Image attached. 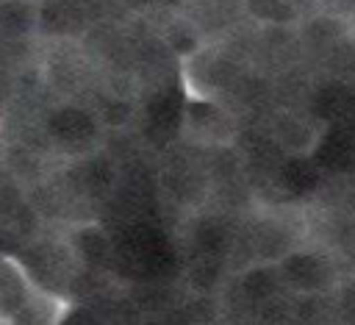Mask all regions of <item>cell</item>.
Wrapping results in <instances>:
<instances>
[{"mask_svg":"<svg viewBox=\"0 0 355 325\" xmlns=\"http://www.w3.org/2000/svg\"><path fill=\"white\" fill-rule=\"evenodd\" d=\"M275 269L286 281L288 289H294L300 297H313L319 292H327L336 283V267L322 250L311 247H291Z\"/></svg>","mask_w":355,"mask_h":325,"instance_id":"obj_1","label":"cell"},{"mask_svg":"<svg viewBox=\"0 0 355 325\" xmlns=\"http://www.w3.org/2000/svg\"><path fill=\"white\" fill-rule=\"evenodd\" d=\"M272 142L291 158H308L324 139V122L302 108H277L269 122Z\"/></svg>","mask_w":355,"mask_h":325,"instance_id":"obj_2","label":"cell"},{"mask_svg":"<svg viewBox=\"0 0 355 325\" xmlns=\"http://www.w3.org/2000/svg\"><path fill=\"white\" fill-rule=\"evenodd\" d=\"M186 136L191 144H230L236 139V125L222 100L186 103Z\"/></svg>","mask_w":355,"mask_h":325,"instance_id":"obj_3","label":"cell"},{"mask_svg":"<svg viewBox=\"0 0 355 325\" xmlns=\"http://www.w3.org/2000/svg\"><path fill=\"white\" fill-rule=\"evenodd\" d=\"M72 308H75V300H69L67 294H58L53 289H44L33 278V283L25 289V294L17 303V308L11 311V317L19 325H64V319L69 317Z\"/></svg>","mask_w":355,"mask_h":325,"instance_id":"obj_4","label":"cell"},{"mask_svg":"<svg viewBox=\"0 0 355 325\" xmlns=\"http://www.w3.org/2000/svg\"><path fill=\"white\" fill-rule=\"evenodd\" d=\"M241 11L258 28L291 31L305 22V14L294 0H241Z\"/></svg>","mask_w":355,"mask_h":325,"instance_id":"obj_5","label":"cell"},{"mask_svg":"<svg viewBox=\"0 0 355 325\" xmlns=\"http://www.w3.org/2000/svg\"><path fill=\"white\" fill-rule=\"evenodd\" d=\"M344 31H347V36L355 42V11L344 14Z\"/></svg>","mask_w":355,"mask_h":325,"instance_id":"obj_6","label":"cell"},{"mask_svg":"<svg viewBox=\"0 0 355 325\" xmlns=\"http://www.w3.org/2000/svg\"><path fill=\"white\" fill-rule=\"evenodd\" d=\"M0 325H19L8 311H0Z\"/></svg>","mask_w":355,"mask_h":325,"instance_id":"obj_7","label":"cell"},{"mask_svg":"<svg viewBox=\"0 0 355 325\" xmlns=\"http://www.w3.org/2000/svg\"><path fill=\"white\" fill-rule=\"evenodd\" d=\"M22 3H28V6H33V8H42L47 0H22Z\"/></svg>","mask_w":355,"mask_h":325,"instance_id":"obj_8","label":"cell"}]
</instances>
